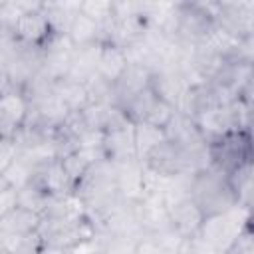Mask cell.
<instances>
[{
	"label": "cell",
	"instance_id": "1",
	"mask_svg": "<svg viewBox=\"0 0 254 254\" xmlns=\"http://www.w3.org/2000/svg\"><path fill=\"white\" fill-rule=\"evenodd\" d=\"M189 198L200 208L204 220L228 214L238 208L236 198L226 183V175L214 167H208L190 177Z\"/></svg>",
	"mask_w": 254,
	"mask_h": 254
},
{
	"label": "cell",
	"instance_id": "2",
	"mask_svg": "<svg viewBox=\"0 0 254 254\" xmlns=\"http://www.w3.org/2000/svg\"><path fill=\"white\" fill-rule=\"evenodd\" d=\"M44 246H54L62 250H75L85 242H91L95 228L87 214L69 216V218H50L42 216L36 230Z\"/></svg>",
	"mask_w": 254,
	"mask_h": 254
},
{
	"label": "cell",
	"instance_id": "3",
	"mask_svg": "<svg viewBox=\"0 0 254 254\" xmlns=\"http://www.w3.org/2000/svg\"><path fill=\"white\" fill-rule=\"evenodd\" d=\"M210 167L218 169L220 173H230L238 165L252 161V139L246 131H232L216 141L208 143Z\"/></svg>",
	"mask_w": 254,
	"mask_h": 254
},
{
	"label": "cell",
	"instance_id": "4",
	"mask_svg": "<svg viewBox=\"0 0 254 254\" xmlns=\"http://www.w3.org/2000/svg\"><path fill=\"white\" fill-rule=\"evenodd\" d=\"M192 121L206 143L216 141V139H220L232 131H242L240 121H238V99L230 105H224V107L202 109L192 117Z\"/></svg>",
	"mask_w": 254,
	"mask_h": 254
},
{
	"label": "cell",
	"instance_id": "5",
	"mask_svg": "<svg viewBox=\"0 0 254 254\" xmlns=\"http://www.w3.org/2000/svg\"><path fill=\"white\" fill-rule=\"evenodd\" d=\"M214 24L240 40L254 38V2H216Z\"/></svg>",
	"mask_w": 254,
	"mask_h": 254
},
{
	"label": "cell",
	"instance_id": "6",
	"mask_svg": "<svg viewBox=\"0 0 254 254\" xmlns=\"http://www.w3.org/2000/svg\"><path fill=\"white\" fill-rule=\"evenodd\" d=\"M167 218H169V226L183 240H190L192 236H196L204 224V216L200 208L190 198H181L167 204Z\"/></svg>",
	"mask_w": 254,
	"mask_h": 254
},
{
	"label": "cell",
	"instance_id": "7",
	"mask_svg": "<svg viewBox=\"0 0 254 254\" xmlns=\"http://www.w3.org/2000/svg\"><path fill=\"white\" fill-rule=\"evenodd\" d=\"M141 163L145 169H149L151 173H155L157 177H163V179H173L177 175H185L183 173V153L169 139L159 143Z\"/></svg>",
	"mask_w": 254,
	"mask_h": 254
},
{
	"label": "cell",
	"instance_id": "8",
	"mask_svg": "<svg viewBox=\"0 0 254 254\" xmlns=\"http://www.w3.org/2000/svg\"><path fill=\"white\" fill-rule=\"evenodd\" d=\"M115 181L121 198L139 202L145 198V171L139 159L115 163Z\"/></svg>",
	"mask_w": 254,
	"mask_h": 254
},
{
	"label": "cell",
	"instance_id": "9",
	"mask_svg": "<svg viewBox=\"0 0 254 254\" xmlns=\"http://www.w3.org/2000/svg\"><path fill=\"white\" fill-rule=\"evenodd\" d=\"M12 32L18 42L28 44V46H42L52 36V30H50V24H48V18L42 6L36 10L24 12Z\"/></svg>",
	"mask_w": 254,
	"mask_h": 254
},
{
	"label": "cell",
	"instance_id": "10",
	"mask_svg": "<svg viewBox=\"0 0 254 254\" xmlns=\"http://www.w3.org/2000/svg\"><path fill=\"white\" fill-rule=\"evenodd\" d=\"M135 125L127 123L123 127L111 129L103 133V153L105 159L113 161V163H121V161H129V159H137L135 153V133H133Z\"/></svg>",
	"mask_w": 254,
	"mask_h": 254
},
{
	"label": "cell",
	"instance_id": "11",
	"mask_svg": "<svg viewBox=\"0 0 254 254\" xmlns=\"http://www.w3.org/2000/svg\"><path fill=\"white\" fill-rule=\"evenodd\" d=\"M151 87V69L143 65L127 64L121 77L113 83V105L121 107L125 101H129L139 91Z\"/></svg>",
	"mask_w": 254,
	"mask_h": 254
},
{
	"label": "cell",
	"instance_id": "12",
	"mask_svg": "<svg viewBox=\"0 0 254 254\" xmlns=\"http://www.w3.org/2000/svg\"><path fill=\"white\" fill-rule=\"evenodd\" d=\"M32 183L42 189L48 196H67L71 194V183L67 181V175L62 167V161H50L36 169Z\"/></svg>",
	"mask_w": 254,
	"mask_h": 254
},
{
	"label": "cell",
	"instance_id": "13",
	"mask_svg": "<svg viewBox=\"0 0 254 254\" xmlns=\"http://www.w3.org/2000/svg\"><path fill=\"white\" fill-rule=\"evenodd\" d=\"M99 52H101V42H93V44H85V46H73L69 69H67L65 77L79 81V83H85L89 77H93L97 73Z\"/></svg>",
	"mask_w": 254,
	"mask_h": 254
},
{
	"label": "cell",
	"instance_id": "14",
	"mask_svg": "<svg viewBox=\"0 0 254 254\" xmlns=\"http://www.w3.org/2000/svg\"><path fill=\"white\" fill-rule=\"evenodd\" d=\"M141 238H143L141 234L95 230L91 244L95 248V254H135Z\"/></svg>",
	"mask_w": 254,
	"mask_h": 254
},
{
	"label": "cell",
	"instance_id": "15",
	"mask_svg": "<svg viewBox=\"0 0 254 254\" xmlns=\"http://www.w3.org/2000/svg\"><path fill=\"white\" fill-rule=\"evenodd\" d=\"M165 135L171 143H175L179 149H194L200 145H208L202 135L198 133L194 121L179 111L173 113L171 121L165 125Z\"/></svg>",
	"mask_w": 254,
	"mask_h": 254
},
{
	"label": "cell",
	"instance_id": "16",
	"mask_svg": "<svg viewBox=\"0 0 254 254\" xmlns=\"http://www.w3.org/2000/svg\"><path fill=\"white\" fill-rule=\"evenodd\" d=\"M79 4L81 2H42V10L48 18L52 34L67 36L69 26L79 12Z\"/></svg>",
	"mask_w": 254,
	"mask_h": 254
},
{
	"label": "cell",
	"instance_id": "17",
	"mask_svg": "<svg viewBox=\"0 0 254 254\" xmlns=\"http://www.w3.org/2000/svg\"><path fill=\"white\" fill-rule=\"evenodd\" d=\"M226 183L236 198V204L246 208V212H250V204H252V161H246L242 165H238L236 169H232L230 173H226Z\"/></svg>",
	"mask_w": 254,
	"mask_h": 254
},
{
	"label": "cell",
	"instance_id": "18",
	"mask_svg": "<svg viewBox=\"0 0 254 254\" xmlns=\"http://www.w3.org/2000/svg\"><path fill=\"white\" fill-rule=\"evenodd\" d=\"M127 67V58L125 52L117 46L111 44H101V52H99V62H97V75L103 77L107 83H115L121 73Z\"/></svg>",
	"mask_w": 254,
	"mask_h": 254
},
{
	"label": "cell",
	"instance_id": "19",
	"mask_svg": "<svg viewBox=\"0 0 254 254\" xmlns=\"http://www.w3.org/2000/svg\"><path fill=\"white\" fill-rule=\"evenodd\" d=\"M28 101L24 97V93L16 87H12L10 91H6L4 95H0V117L6 119L12 127L20 129L28 117Z\"/></svg>",
	"mask_w": 254,
	"mask_h": 254
},
{
	"label": "cell",
	"instance_id": "20",
	"mask_svg": "<svg viewBox=\"0 0 254 254\" xmlns=\"http://www.w3.org/2000/svg\"><path fill=\"white\" fill-rule=\"evenodd\" d=\"M54 91H56V95L65 103V107H67L69 111H81V109L89 103L85 83L73 81V79H69V77H62V79L54 81Z\"/></svg>",
	"mask_w": 254,
	"mask_h": 254
},
{
	"label": "cell",
	"instance_id": "21",
	"mask_svg": "<svg viewBox=\"0 0 254 254\" xmlns=\"http://www.w3.org/2000/svg\"><path fill=\"white\" fill-rule=\"evenodd\" d=\"M67 38L73 46H85V44H93V42H99L101 38V24H97L93 18L85 16L83 12H77L71 26H69V32H67Z\"/></svg>",
	"mask_w": 254,
	"mask_h": 254
},
{
	"label": "cell",
	"instance_id": "22",
	"mask_svg": "<svg viewBox=\"0 0 254 254\" xmlns=\"http://www.w3.org/2000/svg\"><path fill=\"white\" fill-rule=\"evenodd\" d=\"M157 99H159V97L155 95V91H153L151 87H147V89L139 91L137 95H133L129 101H125L119 109L125 113V117H127L133 125L145 123V119H147V115L151 113V109H153V105H155Z\"/></svg>",
	"mask_w": 254,
	"mask_h": 254
},
{
	"label": "cell",
	"instance_id": "23",
	"mask_svg": "<svg viewBox=\"0 0 254 254\" xmlns=\"http://www.w3.org/2000/svg\"><path fill=\"white\" fill-rule=\"evenodd\" d=\"M133 133H135V153H137L139 161H143L159 143H163L167 139L165 129L155 127L151 123H137Z\"/></svg>",
	"mask_w": 254,
	"mask_h": 254
},
{
	"label": "cell",
	"instance_id": "24",
	"mask_svg": "<svg viewBox=\"0 0 254 254\" xmlns=\"http://www.w3.org/2000/svg\"><path fill=\"white\" fill-rule=\"evenodd\" d=\"M40 220H42L40 214L16 206L12 212H8L2 218V224H4L8 234H28V232H36L38 230Z\"/></svg>",
	"mask_w": 254,
	"mask_h": 254
},
{
	"label": "cell",
	"instance_id": "25",
	"mask_svg": "<svg viewBox=\"0 0 254 254\" xmlns=\"http://www.w3.org/2000/svg\"><path fill=\"white\" fill-rule=\"evenodd\" d=\"M2 250L6 254H42L44 242L38 232L6 234L4 242H2Z\"/></svg>",
	"mask_w": 254,
	"mask_h": 254
},
{
	"label": "cell",
	"instance_id": "26",
	"mask_svg": "<svg viewBox=\"0 0 254 254\" xmlns=\"http://www.w3.org/2000/svg\"><path fill=\"white\" fill-rule=\"evenodd\" d=\"M34 173H36V167H34L32 163H28L22 155H16V157L12 159V163L4 169L2 177L8 181V185H10L12 189L18 190V189H22V187H26V185L32 183Z\"/></svg>",
	"mask_w": 254,
	"mask_h": 254
},
{
	"label": "cell",
	"instance_id": "27",
	"mask_svg": "<svg viewBox=\"0 0 254 254\" xmlns=\"http://www.w3.org/2000/svg\"><path fill=\"white\" fill-rule=\"evenodd\" d=\"M48 198H50V196H48L42 189H38L34 183H30V185H26V187H22V189L16 190V204H18L20 208L32 210V212H36V214H40V216L46 212Z\"/></svg>",
	"mask_w": 254,
	"mask_h": 254
},
{
	"label": "cell",
	"instance_id": "28",
	"mask_svg": "<svg viewBox=\"0 0 254 254\" xmlns=\"http://www.w3.org/2000/svg\"><path fill=\"white\" fill-rule=\"evenodd\" d=\"M42 2H0V28L14 30L24 12L40 8Z\"/></svg>",
	"mask_w": 254,
	"mask_h": 254
},
{
	"label": "cell",
	"instance_id": "29",
	"mask_svg": "<svg viewBox=\"0 0 254 254\" xmlns=\"http://www.w3.org/2000/svg\"><path fill=\"white\" fill-rule=\"evenodd\" d=\"M62 161V167H64V171H65V175H67V181L71 183V190H73V187L79 183V179L85 175V171H87V167H89V163L75 151V153H71V155H67V157H64V159H60Z\"/></svg>",
	"mask_w": 254,
	"mask_h": 254
},
{
	"label": "cell",
	"instance_id": "30",
	"mask_svg": "<svg viewBox=\"0 0 254 254\" xmlns=\"http://www.w3.org/2000/svg\"><path fill=\"white\" fill-rule=\"evenodd\" d=\"M79 12L93 18L97 24H105L113 14L111 2H105V0H85L79 4Z\"/></svg>",
	"mask_w": 254,
	"mask_h": 254
},
{
	"label": "cell",
	"instance_id": "31",
	"mask_svg": "<svg viewBox=\"0 0 254 254\" xmlns=\"http://www.w3.org/2000/svg\"><path fill=\"white\" fill-rule=\"evenodd\" d=\"M173 113H175V107H173V105H169V103L163 101V99H157L155 105H153V109H151V113L147 115L145 123H151V125H155V127L165 129V125L171 121Z\"/></svg>",
	"mask_w": 254,
	"mask_h": 254
},
{
	"label": "cell",
	"instance_id": "32",
	"mask_svg": "<svg viewBox=\"0 0 254 254\" xmlns=\"http://www.w3.org/2000/svg\"><path fill=\"white\" fill-rule=\"evenodd\" d=\"M16 189H6L0 192V218H4L8 212H12L16 208Z\"/></svg>",
	"mask_w": 254,
	"mask_h": 254
},
{
	"label": "cell",
	"instance_id": "33",
	"mask_svg": "<svg viewBox=\"0 0 254 254\" xmlns=\"http://www.w3.org/2000/svg\"><path fill=\"white\" fill-rule=\"evenodd\" d=\"M16 155H18V149H16V145L12 141H0V175L12 163V159Z\"/></svg>",
	"mask_w": 254,
	"mask_h": 254
},
{
	"label": "cell",
	"instance_id": "34",
	"mask_svg": "<svg viewBox=\"0 0 254 254\" xmlns=\"http://www.w3.org/2000/svg\"><path fill=\"white\" fill-rule=\"evenodd\" d=\"M16 127H12L6 119H2L0 117V141H12L14 139V135H16Z\"/></svg>",
	"mask_w": 254,
	"mask_h": 254
},
{
	"label": "cell",
	"instance_id": "35",
	"mask_svg": "<svg viewBox=\"0 0 254 254\" xmlns=\"http://www.w3.org/2000/svg\"><path fill=\"white\" fill-rule=\"evenodd\" d=\"M14 85H12V81H10V77H8V73H6V69L0 65V95H4L6 91H10Z\"/></svg>",
	"mask_w": 254,
	"mask_h": 254
},
{
	"label": "cell",
	"instance_id": "36",
	"mask_svg": "<svg viewBox=\"0 0 254 254\" xmlns=\"http://www.w3.org/2000/svg\"><path fill=\"white\" fill-rule=\"evenodd\" d=\"M42 254H73V250H62V248H54V246H44Z\"/></svg>",
	"mask_w": 254,
	"mask_h": 254
},
{
	"label": "cell",
	"instance_id": "37",
	"mask_svg": "<svg viewBox=\"0 0 254 254\" xmlns=\"http://www.w3.org/2000/svg\"><path fill=\"white\" fill-rule=\"evenodd\" d=\"M6 228H4V224H2V218H0V248H2V242H4V238H6Z\"/></svg>",
	"mask_w": 254,
	"mask_h": 254
},
{
	"label": "cell",
	"instance_id": "38",
	"mask_svg": "<svg viewBox=\"0 0 254 254\" xmlns=\"http://www.w3.org/2000/svg\"><path fill=\"white\" fill-rule=\"evenodd\" d=\"M6 189H10V185H8V181L0 175V192H2V190H6Z\"/></svg>",
	"mask_w": 254,
	"mask_h": 254
}]
</instances>
